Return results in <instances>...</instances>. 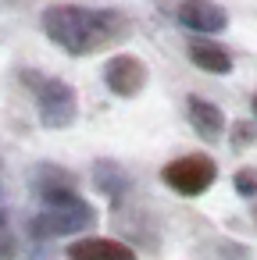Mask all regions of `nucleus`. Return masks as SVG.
Wrapping results in <instances>:
<instances>
[{
  "instance_id": "obj_11",
  "label": "nucleus",
  "mask_w": 257,
  "mask_h": 260,
  "mask_svg": "<svg viewBox=\"0 0 257 260\" xmlns=\"http://www.w3.org/2000/svg\"><path fill=\"white\" fill-rule=\"evenodd\" d=\"M232 143H236V146L257 143V125H253V121H236V125H232Z\"/></svg>"
},
{
  "instance_id": "obj_12",
  "label": "nucleus",
  "mask_w": 257,
  "mask_h": 260,
  "mask_svg": "<svg viewBox=\"0 0 257 260\" xmlns=\"http://www.w3.org/2000/svg\"><path fill=\"white\" fill-rule=\"evenodd\" d=\"M236 192H239V196H257V171H253V168L236 171Z\"/></svg>"
},
{
  "instance_id": "obj_1",
  "label": "nucleus",
  "mask_w": 257,
  "mask_h": 260,
  "mask_svg": "<svg viewBox=\"0 0 257 260\" xmlns=\"http://www.w3.org/2000/svg\"><path fill=\"white\" fill-rule=\"evenodd\" d=\"M43 32L50 43H58L65 54L82 57L93 54L107 43H118L129 32L125 15L107 11V8H79V4H54L40 18Z\"/></svg>"
},
{
  "instance_id": "obj_13",
  "label": "nucleus",
  "mask_w": 257,
  "mask_h": 260,
  "mask_svg": "<svg viewBox=\"0 0 257 260\" xmlns=\"http://www.w3.org/2000/svg\"><path fill=\"white\" fill-rule=\"evenodd\" d=\"M0 224H4V185H0Z\"/></svg>"
},
{
  "instance_id": "obj_5",
  "label": "nucleus",
  "mask_w": 257,
  "mask_h": 260,
  "mask_svg": "<svg viewBox=\"0 0 257 260\" xmlns=\"http://www.w3.org/2000/svg\"><path fill=\"white\" fill-rule=\"evenodd\" d=\"M104 86H107L115 96L132 100V96H139L143 86H147V64H143L139 57H132V54H115V57L104 64Z\"/></svg>"
},
{
  "instance_id": "obj_8",
  "label": "nucleus",
  "mask_w": 257,
  "mask_h": 260,
  "mask_svg": "<svg viewBox=\"0 0 257 260\" xmlns=\"http://www.w3.org/2000/svg\"><path fill=\"white\" fill-rule=\"evenodd\" d=\"M186 111H189V125L196 128V136H204V139H218V136H221L225 114H221L218 104H211V100H204V96H189Z\"/></svg>"
},
{
  "instance_id": "obj_7",
  "label": "nucleus",
  "mask_w": 257,
  "mask_h": 260,
  "mask_svg": "<svg viewBox=\"0 0 257 260\" xmlns=\"http://www.w3.org/2000/svg\"><path fill=\"white\" fill-rule=\"evenodd\" d=\"M68 260H136V253L118 239H79L68 246Z\"/></svg>"
},
{
  "instance_id": "obj_9",
  "label": "nucleus",
  "mask_w": 257,
  "mask_h": 260,
  "mask_svg": "<svg viewBox=\"0 0 257 260\" xmlns=\"http://www.w3.org/2000/svg\"><path fill=\"white\" fill-rule=\"evenodd\" d=\"M189 61H193L196 68L211 72V75H229V72H232V57H229V50L218 47V43H193V47H189Z\"/></svg>"
},
{
  "instance_id": "obj_4",
  "label": "nucleus",
  "mask_w": 257,
  "mask_h": 260,
  "mask_svg": "<svg viewBox=\"0 0 257 260\" xmlns=\"http://www.w3.org/2000/svg\"><path fill=\"white\" fill-rule=\"evenodd\" d=\"M36 107H40V121L47 128H68L79 118V96L61 79H47L36 89Z\"/></svg>"
},
{
  "instance_id": "obj_3",
  "label": "nucleus",
  "mask_w": 257,
  "mask_h": 260,
  "mask_svg": "<svg viewBox=\"0 0 257 260\" xmlns=\"http://www.w3.org/2000/svg\"><path fill=\"white\" fill-rule=\"evenodd\" d=\"M214 175H218V168H214V160H211L207 153H186V157L164 164V171H161L164 185H172V189L182 192V196H200V192H207V189L214 185Z\"/></svg>"
},
{
  "instance_id": "obj_10",
  "label": "nucleus",
  "mask_w": 257,
  "mask_h": 260,
  "mask_svg": "<svg viewBox=\"0 0 257 260\" xmlns=\"http://www.w3.org/2000/svg\"><path fill=\"white\" fill-rule=\"evenodd\" d=\"M93 182H97V189H100L104 196H111V200H122V192H125V185H129V178L122 175V168H118V164H107V160L97 164Z\"/></svg>"
},
{
  "instance_id": "obj_14",
  "label": "nucleus",
  "mask_w": 257,
  "mask_h": 260,
  "mask_svg": "<svg viewBox=\"0 0 257 260\" xmlns=\"http://www.w3.org/2000/svg\"><path fill=\"white\" fill-rule=\"evenodd\" d=\"M250 107H253V118H257V93H253V104H250Z\"/></svg>"
},
{
  "instance_id": "obj_2",
  "label": "nucleus",
  "mask_w": 257,
  "mask_h": 260,
  "mask_svg": "<svg viewBox=\"0 0 257 260\" xmlns=\"http://www.w3.org/2000/svg\"><path fill=\"white\" fill-rule=\"evenodd\" d=\"M93 221H97V210L82 196L65 192L47 200V210L36 217V235H75V232H86Z\"/></svg>"
},
{
  "instance_id": "obj_6",
  "label": "nucleus",
  "mask_w": 257,
  "mask_h": 260,
  "mask_svg": "<svg viewBox=\"0 0 257 260\" xmlns=\"http://www.w3.org/2000/svg\"><path fill=\"white\" fill-rule=\"evenodd\" d=\"M179 25L193 29V32H221L229 25V15L214 0H182L179 4Z\"/></svg>"
}]
</instances>
